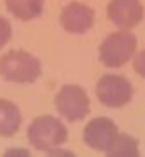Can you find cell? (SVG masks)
I'll return each instance as SVG.
<instances>
[{
  "instance_id": "cell-3",
  "label": "cell",
  "mask_w": 145,
  "mask_h": 157,
  "mask_svg": "<svg viewBox=\"0 0 145 157\" xmlns=\"http://www.w3.org/2000/svg\"><path fill=\"white\" fill-rule=\"evenodd\" d=\"M137 52V37L130 31L111 32L103 39L100 46V61L106 68L118 69L132 61Z\"/></svg>"
},
{
  "instance_id": "cell-10",
  "label": "cell",
  "mask_w": 145,
  "mask_h": 157,
  "mask_svg": "<svg viewBox=\"0 0 145 157\" xmlns=\"http://www.w3.org/2000/svg\"><path fill=\"white\" fill-rule=\"evenodd\" d=\"M5 7L15 19L29 22L40 17L44 10V0H5Z\"/></svg>"
},
{
  "instance_id": "cell-5",
  "label": "cell",
  "mask_w": 145,
  "mask_h": 157,
  "mask_svg": "<svg viewBox=\"0 0 145 157\" xmlns=\"http://www.w3.org/2000/svg\"><path fill=\"white\" fill-rule=\"evenodd\" d=\"M96 98L108 108H121L133 98V86L120 75H105L96 83Z\"/></svg>"
},
{
  "instance_id": "cell-12",
  "label": "cell",
  "mask_w": 145,
  "mask_h": 157,
  "mask_svg": "<svg viewBox=\"0 0 145 157\" xmlns=\"http://www.w3.org/2000/svg\"><path fill=\"white\" fill-rule=\"evenodd\" d=\"M12 39V25L5 17L0 15V49H3Z\"/></svg>"
},
{
  "instance_id": "cell-8",
  "label": "cell",
  "mask_w": 145,
  "mask_h": 157,
  "mask_svg": "<svg viewBox=\"0 0 145 157\" xmlns=\"http://www.w3.org/2000/svg\"><path fill=\"white\" fill-rule=\"evenodd\" d=\"M59 22L63 29L69 34H86L94 24V10L81 2H71L61 12Z\"/></svg>"
},
{
  "instance_id": "cell-11",
  "label": "cell",
  "mask_w": 145,
  "mask_h": 157,
  "mask_svg": "<svg viewBox=\"0 0 145 157\" xmlns=\"http://www.w3.org/2000/svg\"><path fill=\"white\" fill-rule=\"evenodd\" d=\"M108 157H137L138 155V144L128 133H118L115 144L106 152Z\"/></svg>"
},
{
  "instance_id": "cell-4",
  "label": "cell",
  "mask_w": 145,
  "mask_h": 157,
  "mask_svg": "<svg viewBox=\"0 0 145 157\" xmlns=\"http://www.w3.org/2000/svg\"><path fill=\"white\" fill-rule=\"evenodd\" d=\"M56 112L67 122H81L91 110L90 96L79 85H64L54 98Z\"/></svg>"
},
{
  "instance_id": "cell-1",
  "label": "cell",
  "mask_w": 145,
  "mask_h": 157,
  "mask_svg": "<svg viewBox=\"0 0 145 157\" xmlns=\"http://www.w3.org/2000/svg\"><path fill=\"white\" fill-rule=\"evenodd\" d=\"M27 140L39 152L51 154L67 142V128L57 117H37L27 127Z\"/></svg>"
},
{
  "instance_id": "cell-2",
  "label": "cell",
  "mask_w": 145,
  "mask_h": 157,
  "mask_svg": "<svg viewBox=\"0 0 145 157\" xmlns=\"http://www.w3.org/2000/svg\"><path fill=\"white\" fill-rule=\"evenodd\" d=\"M42 75V64L39 58L22 49L9 51L0 58V76L5 81L17 85L36 83Z\"/></svg>"
},
{
  "instance_id": "cell-6",
  "label": "cell",
  "mask_w": 145,
  "mask_h": 157,
  "mask_svg": "<svg viewBox=\"0 0 145 157\" xmlns=\"http://www.w3.org/2000/svg\"><path fill=\"white\" fill-rule=\"evenodd\" d=\"M118 127L113 120L98 117L86 123L83 130V140L90 149L106 154L118 137Z\"/></svg>"
},
{
  "instance_id": "cell-9",
  "label": "cell",
  "mask_w": 145,
  "mask_h": 157,
  "mask_svg": "<svg viewBox=\"0 0 145 157\" xmlns=\"http://www.w3.org/2000/svg\"><path fill=\"white\" fill-rule=\"evenodd\" d=\"M22 125V113L10 100L0 98V137H13Z\"/></svg>"
},
{
  "instance_id": "cell-13",
  "label": "cell",
  "mask_w": 145,
  "mask_h": 157,
  "mask_svg": "<svg viewBox=\"0 0 145 157\" xmlns=\"http://www.w3.org/2000/svg\"><path fill=\"white\" fill-rule=\"evenodd\" d=\"M133 71L138 76L145 78V49L140 52H135L133 56Z\"/></svg>"
},
{
  "instance_id": "cell-7",
  "label": "cell",
  "mask_w": 145,
  "mask_h": 157,
  "mask_svg": "<svg viewBox=\"0 0 145 157\" xmlns=\"http://www.w3.org/2000/svg\"><path fill=\"white\" fill-rule=\"evenodd\" d=\"M143 5L140 0H110L106 15L118 29L130 31L143 21Z\"/></svg>"
}]
</instances>
